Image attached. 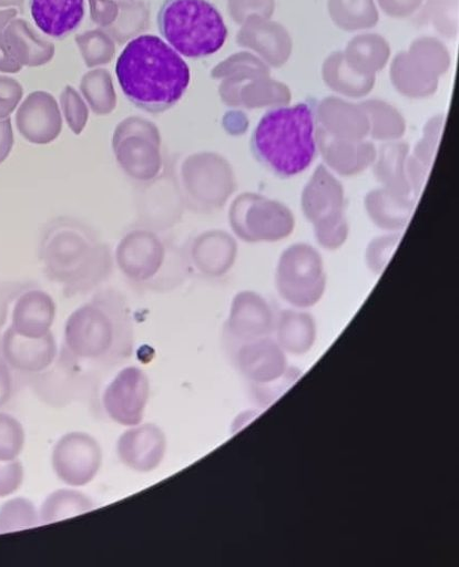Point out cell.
Masks as SVG:
<instances>
[{
	"mask_svg": "<svg viewBox=\"0 0 459 567\" xmlns=\"http://www.w3.org/2000/svg\"><path fill=\"white\" fill-rule=\"evenodd\" d=\"M39 258L45 277L68 298L98 288L113 269L110 247L86 224L68 216L54 218L44 227Z\"/></svg>",
	"mask_w": 459,
	"mask_h": 567,
	"instance_id": "cell-1",
	"label": "cell"
},
{
	"mask_svg": "<svg viewBox=\"0 0 459 567\" xmlns=\"http://www.w3.org/2000/svg\"><path fill=\"white\" fill-rule=\"evenodd\" d=\"M115 75L126 99L149 113L174 106L191 80L182 55L154 34H140L126 43L116 60Z\"/></svg>",
	"mask_w": 459,
	"mask_h": 567,
	"instance_id": "cell-2",
	"label": "cell"
},
{
	"mask_svg": "<svg viewBox=\"0 0 459 567\" xmlns=\"http://www.w3.org/2000/svg\"><path fill=\"white\" fill-rule=\"evenodd\" d=\"M133 326L129 305L115 289H102L68 318L63 349L68 359L115 363L132 352Z\"/></svg>",
	"mask_w": 459,
	"mask_h": 567,
	"instance_id": "cell-3",
	"label": "cell"
},
{
	"mask_svg": "<svg viewBox=\"0 0 459 567\" xmlns=\"http://www.w3.org/2000/svg\"><path fill=\"white\" fill-rule=\"evenodd\" d=\"M256 156L283 177L298 175L313 163L316 151V124L306 103L268 111L252 135Z\"/></svg>",
	"mask_w": 459,
	"mask_h": 567,
	"instance_id": "cell-4",
	"label": "cell"
},
{
	"mask_svg": "<svg viewBox=\"0 0 459 567\" xmlns=\"http://www.w3.org/2000/svg\"><path fill=\"white\" fill-rule=\"evenodd\" d=\"M114 260L125 280L142 291H170L188 275L183 249L165 231L137 223L120 239Z\"/></svg>",
	"mask_w": 459,
	"mask_h": 567,
	"instance_id": "cell-5",
	"label": "cell"
},
{
	"mask_svg": "<svg viewBox=\"0 0 459 567\" xmlns=\"http://www.w3.org/2000/svg\"><path fill=\"white\" fill-rule=\"evenodd\" d=\"M156 23L167 44L190 59L216 53L228 33L223 17L207 0H163Z\"/></svg>",
	"mask_w": 459,
	"mask_h": 567,
	"instance_id": "cell-6",
	"label": "cell"
},
{
	"mask_svg": "<svg viewBox=\"0 0 459 567\" xmlns=\"http://www.w3.org/2000/svg\"><path fill=\"white\" fill-rule=\"evenodd\" d=\"M175 177L185 208L200 214L224 207L236 188L231 163L216 152L187 155Z\"/></svg>",
	"mask_w": 459,
	"mask_h": 567,
	"instance_id": "cell-7",
	"label": "cell"
},
{
	"mask_svg": "<svg viewBox=\"0 0 459 567\" xmlns=\"http://www.w3.org/2000/svg\"><path fill=\"white\" fill-rule=\"evenodd\" d=\"M300 205L322 247L335 250L345 244L349 226L344 187L325 165H318L304 186Z\"/></svg>",
	"mask_w": 459,
	"mask_h": 567,
	"instance_id": "cell-8",
	"label": "cell"
},
{
	"mask_svg": "<svg viewBox=\"0 0 459 567\" xmlns=\"http://www.w3.org/2000/svg\"><path fill=\"white\" fill-rule=\"evenodd\" d=\"M450 62V53L439 39L419 37L407 51L395 55L390 80L397 92L406 97H428L437 91L439 78L449 70Z\"/></svg>",
	"mask_w": 459,
	"mask_h": 567,
	"instance_id": "cell-9",
	"label": "cell"
},
{
	"mask_svg": "<svg viewBox=\"0 0 459 567\" xmlns=\"http://www.w3.org/2000/svg\"><path fill=\"white\" fill-rule=\"evenodd\" d=\"M233 233L245 243H273L288 237L295 216L284 203L256 193L237 195L228 209Z\"/></svg>",
	"mask_w": 459,
	"mask_h": 567,
	"instance_id": "cell-10",
	"label": "cell"
},
{
	"mask_svg": "<svg viewBox=\"0 0 459 567\" xmlns=\"http://www.w3.org/2000/svg\"><path fill=\"white\" fill-rule=\"evenodd\" d=\"M324 261L318 250L306 244L296 243L279 256L275 282L280 297L296 308L316 305L326 289Z\"/></svg>",
	"mask_w": 459,
	"mask_h": 567,
	"instance_id": "cell-11",
	"label": "cell"
},
{
	"mask_svg": "<svg viewBox=\"0 0 459 567\" xmlns=\"http://www.w3.org/2000/svg\"><path fill=\"white\" fill-rule=\"evenodd\" d=\"M112 150L120 168L137 184L151 182L164 171L161 136L151 123H121L114 132Z\"/></svg>",
	"mask_w": 459,
	"mask_h": 567,
	"instance_id": "cell-12",
	"label": "cell"
},
{
	"mask_svg": "<svg viewBox=\"0 0 459 567\" xmlns=\"http://www.w3.org/2000/svg\"><path fill=\"white\" fill-rule=\"evenodd\" d=\"M51 461L61 482L69 486H83L98 474L102 451L96 440L88 433L71 432L57 442Z\"/></svg>",
	"mask_w": 459,
	"mask_h": 567,
	"instance_id": "cell-13",
	"label": "cell"
},
{
	"mask_svg": "<svg viewBox=\"0 0 459 567\" xmlns=\"http://www.w3.org/2000/svg\"><path fill=\"white\" fill-rule=\"evenodd\" d=\"M139 186L137 224L166 231L181 219L185 206L175 172L164 169L155 179Z\"/></svg>",
	"mask_w": 459,
	"mask_h": 567,
	"instance_id": "cell-14",
	"label": "cell"
},
{
	"mask_svg": "<svg viewBox=\"0 0 459 567\" xmlns=\"http://www.w3.org/2000/svg\"><path fill=\"white\" fill-rule=\"evenodd\" d=\"M149 379L136 367L122 369L104 390L106 414L116 423L133 426L142 421L149 399Z\"/></svg>",
	"mask_w": 459,
	"mask_h": 567,
	"instance_id": "cell-15",
	"label": "cell"
},
{
	"mask_svg": "<svg viewBox=\"0 0 459 567\" xmlns=\"http://www.w3.org/2000/svg\"><path fill=\"white\" fill-rule=\"evenodd\" d=\"M182 249L188 275L220 278L232 269L238 247L227 231L211 229L194 236Z\"/></svg>",
	"mask_w": 459,
	"mask_h": 567,
	"instance_id": "cell-16",
	"label": "cell"
},
{
	"mask_svg": "<svg viewBox=\"0 0 459 567\" xmlns=\"http://www.w3.org/2000/svg\"><path fill=\"white\" fill-rule=\"evenodd\" d=\"M274 327L273 311L263 296L243 290L233 298L225 332L241 342L263 338Z\"/></svg>",
	"mask_w": 459,
	"mask_h": 567,
	"instance_id": "cell-17",
	"label": "cell"
},
{
	"mask_svg": "<svg viewBox=\"0 0 459 567\" xmlns=\"http://www.w3.org/2000/svg\"><path fill=\"white\" fill-rule=\"evenodd\" d=\"M165 449L163 431L152 423L131 426L122 433L116 444L121 462L141 473L155 470L164 457Z\"/></svg>",
	"mask_w": 459,
	"mask_h": 567,
	"instance_id": "cell-18",
	"label": "cell"
},
{
	"mask_svg": "<svg viewBox=\"0 0 459 567\" xmlns=\"http://www.w3.org/2000/svg\"><path fill=\"white\" fill-rule=\"evenodd\" d=\"M238 43L254 51L268 66H283L293 49L286 28L269 19L253 17L243 23Z\"/></svg>",
	"mask_w": 459,
	"mask_h": 567,
	"instance_id": "cell-19",
	"label": "cell"
},
{
	"mask_svg": "<svg viewBox=\"0 0 459 567\" xmlns=\"http://www.w3.org/2000/svg\"><path fill=\"white\" fill-rule=\"evenodd\" d=\"M55 312V302L47 291L37 286L20 288L14 295L10 328L24 337H43L51 332Z\"/></svg>",
	"mask_w": 459,
	"mask_h": 567,
	"instance_id": "cell-20",
	"label": "cell"
},
{
	"mask_svg": "<svg viewBox=\"0 0 459 567\" xmlns=\"http://www.w3.org/2000/svg\"><path fill=\"white\" fill-rule=\"evenodd\" d=\"M314 115L316 127L330 137L360 141L369 136L368 117L360 104L327 96L318 103Z\"/></svg>",
	"mask_w": 459,
	"mask_h": 567,
	"instance_id": "cell-21",
	"label": "cell"
},
{
	"mask_svg": "<svg viewBox=\"0 0 459 567\" xmlns=\"http://www.w3.org/2000/svg\"><path fill=\"white\" fill-rule=\"evenodd\" d=\"M317 148L325 164L341 176H354L373 165L377 148L368 140L334 138L316 127Z\"/></svg>",
	"mask_w": 459,
	"mask_h": 567,
	"instance_id": "cell-22",
	"label": "cell"
},
{
	"mask_svg": "<svg viewBox=\"0 0 459 567\" xmlns=\"http://www.w3.org/2000/svg\"><path fill=\"white\" fill-rule=\"evenodd\" d=\"M1 351L13 369L21 372H41L53 362L57 343L52 332L31 338L21 336L9 327L1 339Z\"/></svg>",
	"mask_w": 459,
	"mask_h": 567,
	"instance_id": "cell-23",
	"label": "cell"
},
{
	"mask_svg": "<svg viewBox=\"0 0 459 567\" xmlns=\"http://www.w3.org/2000/svg\"><path fill=\"white\" fill-rule=\"evenodd\" d=\"M29 7L37 27L55 39L78 29L85 13L84 0H29Z\"/></svg>",
	"mask_w": 459,
	"mask_h": 567,
	"instance_id": "cell-24",
	"label": "cell"
},
{
	"mask_svg": "<svg viewBox=\"0 0 459 567\" xmlns=\"http://www.w3.org/2000/svg\"><path fill=\"white\" fill-rule=\"evenodd\" d=\"M236 359L242 373L255 382H272L285 368L282 348L265 337L242 342Z\"/></svg>",
	"mask_w": 459,
	"mask_h": 567,
	"instance_id": "cell-25",
	"label": "cell"
},
{
	"mask_svg": "<svg viewBox=\"0 0 459 567\" xmlns=\"http://www.w3.org/2000/svg\"><path fill=\"white\" fill-rule=\"evenodd\" d=\"M416 200L380 187L366 194L364 205L369 219L378 228L397 233L408 224Z\"/></svg>",
	"mask_w": 459,
	"mask_h": 567,
	"instance_id": "cell-26",
	"label": "cell"
},
{
	"mask_svg": "<svg viewBox=\"0 0 459 567\" xmlns=\"http://www.w3.org/2000/svg\"><path fill=\"white\" fill-rule=\"evenodd\" d=\"M445 125V116L437 114L430 117L422 128V134L406 161L407 177L412 194L418 198L432 166L440 136Z\"/></svg>",
	"mask_w": 459,
	"mask_h": 567,
	"instance_id": "cell-27",
	"label": "cell"
},
{
	"mask_svg": "<svg viewBox=\"0 0 459 567\" xmlns=\"http://www.w3.org/2000/svg\"><path fill=\"white\" fill-rule=\"evenodd\" d=\"M409 145L405 142H385L375 158L374 173L382 187L401 196L414 197L406 172ZM417 199V198H416Z\"/></svg>",
	"mask_w": 459,
	"mask_h": 567,
	"instance_id": "cell-28",
	"label": "cell"
},
{
	"mask_svg": "<svg viewBox=\"0 0 459 567\" xmlns=\"http://www.w3.org/2000/svg\"><path fill=\"white\" fill-rule=\"evenodd\" d=\"M322 76L330 90L353 99L368 95L376 82V75H365L353 70L341 51L333 52L325 59Z\"/></svg>",
	"mask_w": 459,
	"mask_h": 567,
	"instance_id": "cell-29",
	"label": "cell"
},
{
	"mask_svg": "<svg viewBox=\"0 0 459 567\" xmlns=\"http://www.w3.org/2000/svg\"><path fill=\"white\" fill-rule=\"evenodd\" d=\"M343 53L353 70L360 74L375 75L387 64L390 45L380 34L361 33L350 39Z\"/></svg>",
	"mask_w": 459,
	"mask_h": 567,
	"instance_id": "cell-30",
	"label": "cell"
},
{
	"mask_svg": "<svg viewBox=\"0 0 459 567\" xmlns=\"http://www.w3.org/2000/svg\"><path fill=\"white\" fill-rule=\"evenodd\" d=\"M279 347L290 353H304L314 343L316 324L314 318L298 310H283L276 323Z\"/></svg>",
	"mask_w": 459,
	"mask_h": 567,
	"instance_id": "cell-31",
	"label": "cell"
},
{
	"mask_svg": "<svg viewBox=\"0 0 459 567\" xmlns=\"http://www.w3.org/2000/svg\"><path fill=\"white\" fill-rule=\"evenodd\" d=\"M290 100L289 87L272 79L271 75L248 80L241 86L238 93V106L249 110L285 106Z\"/></svg>",
	"mask_w": 459,
	"mask_h": 567,
	"instance_id": "cell-32",
	"label": "cell"
},
{
	"mask_svg": "<svg viewBox=\"0 0 459 567\" xmlns=\"http://www.w3.org/2000/svg\"><path fill=\"white\" fill-rule=\"evenodd\" d=\"M369 122V136L381 142L398 141L406 132L402 114L391 104L379 99L359 103Z\"/></svg>",
	"mask_w": 459,
	"mask_h": 567,
	"instance_id": "cell-33",
	"label": "cell"
},
{
	"mask_svg": "<svg viewBox=\"0 0 459 567\" xmlns=\"http://www.w3.org/2000/svg\"><path fill=\"white\" fill-rule=\"evenodd\" d=\"M327 8L332 21L349 32L370 29L379 19L375 0H328Z\"/></svg>",
	"mask_w": 459,
	"mask_h": 567,
	"instance_id": "cell-34",
	"label": "cell"
},
{
	"mask_svg": "<svg viewBox=\"0 0 459 567\" xmlns=\"http://www.w3.org/2000/svg\"><path fill=\"white\" fill-rule=\"evenodd\" d=\"M93 503L86 495L74 489H58L50 494L40 509V522L53 523L86 513Z\"/></svg>",
	"mask_w": 459,
	"mask_h": 567,
	"instance_id": "cell-35",
	"label": "cell"
},
{
	"mask_svg": "<svg viewBox=\"0 0 459 567\" xmlns=\"http://www.w3.org/2000/svg\"><path fill=\"white\" fill-rule=\"evenodd\" d=\"M39 522L40 517L34 505L27 498L16 497L0 507V533L31 528Z\"/></svg>",
	"mask_w": 459,
	"mask_h": 567,
	"instance_id": "cell-36",
	"label": "cell"
},
{
	"mask_svg": "<svg viewBox=\"0 0 459 567\" xmlns=\"http://www.w3.org/2000/svg\"><path fill=\"white\" fill-rule=\"evenodd\" d=\"M424 18L442 35L455 37L458 32V0H428Z\"/></svg>",
	"mask_w": 459,
	"mask_h": 567,
	"instance_id": "cell-37",
	"label": "cell"
},
{
	"mask_svg": "<svg viewBox=\"0 0 459 567\" xmlns=\"http://www.w3.org/2000/svg\"><path fill=\"white\" fill-rule=\"evenodd\" d=\"M24 445V431L12 415L0 412V461L16 460Z\"/></svg>",
	"mask_w": 459,
	"mask_h": 567,
	"instance_id": "cell-38",
	"label": "cell"
},
{
	"mask_svg": "<svg viewBox=\"0 0 459 567\" xmlns=\"http://www.w3.org/2000/svg\"><path fill=\"white\" fill-rule=\"evenodd\" d=\"M400 233L385 234L370 240L366 248L365 260L374 274H380L387 266L400 240Z\"/></svg>",
	"mask_w": 459,
	"mask_h": 567,
	"instance_id": "cell-39",
	"label": "cell"
},
{
	"mask_svg": "<svg viewBox=\"0 0 459 567\" xmlns=\"http://www.w3.org/2000/svg\"><path fill=\"white\" fill-rule=\"evenodd\" d=\"M231 11L239 23L253 17L269 19L275 11V0H231Z\"/></svg>",
	"mask_w": 459,
	"mask_h": 567,
	"instance_id": "cell-40",
	"label": "cell"
},
{
	"mask_svg": "<svg viewBox=\"0 0 459 567\" xmlns=\"http://www.w3.org/2000/svg\"><path fill=\"white\" fill-rule=\"evenodd\" d=\"M23 467L16 458L0 461V497L13 494L22 484Z\"/></svg>",
	"mask_w": 459,
	"mask_h": 567,
	"instance_id": "cell-41",
	"label": "cell"
},
{
	"mask_svg": "<svg viewBox=\"0 0 459 567\" xmlns=\"http://www.w3.org/2000/svg\"><path fill=\"white\" fill-rule=\"evenodd\" d=\"M379 8L391 18H407L415 13L422 0H377Z\"/></svg>",
	"mask_w": 459,
	"mask_h": 567,
	"instance_id": "cell-42",
	"label": "cell"
},
{
	"mask_svg": "<svg viewBox=\"0 0 459 567\" xmlns=\"http://www.w3.org/2000/svg\"><path fill=\"white\" fill-rule=\"evenodd\" d=\"M13 132L9 120L0 121V164L6 161L13 147Z\"/></svg>",
	"mask_w": 459,
	"mask_h": 567,
	"instance_id": "cell-43",
	"label": "cell"
},
{
	"mask_svg": "<svg viewBox=\"0 0 459 567\" xmlns=\"http://www.w3.org/2000/svg\"><path fill=\"white\" fill-rule=\"evenodd\" d=\"M11 394V378L6 365L0 362V408L9 400Z\"/></svg>",
	"mask_w": 459,
	"mask_h": 567,
	"instance_id": "cell-44",
	"label": "cell"
},
{
	"mask_svg": "<svg viewBox=\"0 0 459 567\" xmlns=\"http://www.w3.org/2000/svg\"><path fill=\"white\" fill-rule=\"evenodd\" d=\"M13 107L12 97L3 93L2 86L0 83V118H3Z\"/></svg>",
	"mask_w": 459,
	"mask_h": 567,
	"instance_id": "cell-45",
	"label": "cell"
}]
</instances>
